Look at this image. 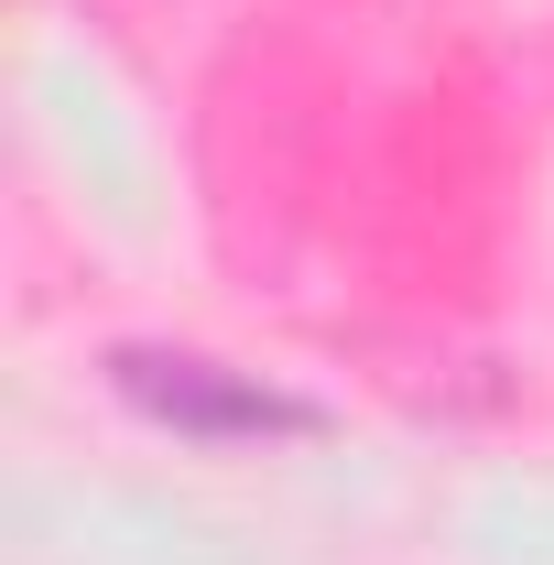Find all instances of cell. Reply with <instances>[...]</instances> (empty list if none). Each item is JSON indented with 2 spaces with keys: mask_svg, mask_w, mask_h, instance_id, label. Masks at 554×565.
Listing matches in <instances>:
<instances>
[{
  "mask_svg": "<svg viewBox=\"0 0 554 565\" xmlns=\"http://www.w3.org/2000/svg\"><path fill=\"white\" fill-rule=\"evenodd\" d=\"M120 403L152 414L163 435H196V446H273V435H316V403L283 392L262 370H228V359H196V349H120L109 359Z\"/></svg>",
  "mask_w": 554,
  "mask_h": 565,
  "instance_id": "obj_1",
  "label": "cell"
}]
</instances>
